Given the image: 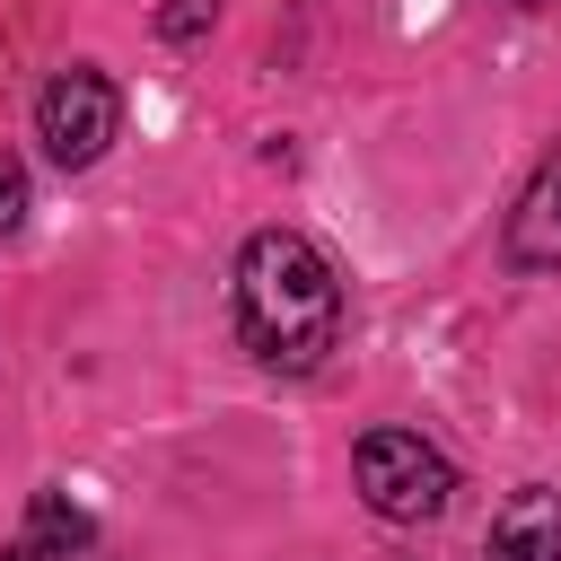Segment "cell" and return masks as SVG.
I'll list each match as a JSON object with an SVG mask.
<instances>
[{"label": "cell", "mask_w": 561, "mask_h": 561, "mask_svg": "<svg viewBox=\"0 0 561 561\" xmlns=\"http://www.w3.org/2000/svg\"><path fill=\"white\" fill-rule=\"evenodd\" d=\"M237 342L280 377H316L342 351V272L307 228H254L237 245Z\"/></svg>", "instance_id": "obj_1"}, {"label": "cell", "mask_w": 561, "mask_h": 561, "mask_svg": "<svg viewBox=\"0 0 561 561\" xmlns=\"http://www.w3.org/2000/svg\"><path fill=\"white\" fill-rule=\"evenodd\" d=\"M351 482H359L368 517H386V526H430L456 500V465L421 430H403V421H386V430H368L351 447Z\"/></svg>", "instance_id": "obj_2"}, {"label": "cell", "mask_w": 561, "mask_h": 561, "mask_svg": "<svg viewBox=\"0 0 561 561\" xmlns=\"http://www.w3.org/2000/svg\"><path fill=\"white\" fill-rule=\"evenodd\" d=\"M114 131H123V88H114L96 61H70V70L44 79V96H35V140H44V158H53L61 175L96 167V158L114 149Z\"/></svg>", "instance_id": "obj_3"}, {"label": "cell", "mask_w": 561, "mask_h": 561, "mask_svg": "<svg viewBox=\"0 0 561 561\" xmlns=\"http://www.w3.org/2000/svg\"><path fill=\"white\" fill-rule=\"evenodd\" d=\"M500 254H508V272H561V140L526 175V193H517V210L500 228Z\"/></svg>", "instance_id": "obj_4"}, {"label": "cell", "mask_w": 561, "mask_h": 561, "mask_svg": "<svg viewBox=\"0 0 561 561\" xmlns=\"http://www.w3.org/2000/svg\"><path fill=\"white\" fill-rule=\"evenodd\" d=\"M491 561H561V491L552 482H526L500 500L491 517Z\"/></svg>", "instance_id": "obj_5"}, {"label": "cell", "mask_w": 561, "mask_h": 561, "mask_svg": "<svg viewBox=\"0 0 561 561\" xmlns=\"http://www.w3.org/2000/svg\"><path fill=\"white\" fill-rule=\"evenodd\" d=\"M26 543H35L44 561H70V552L96 543V517H88L70 491H35V500H26Z\"/></svg>", "instance_id": "obj_6"}, {"label": "cell", "mask_w": 561, "mask_h": 561, "mask_svg": "<svg viewBox=\"0 0 561 561\" xmlns=\"http://www.w3.org/2000/svg\"><path fill=\"white\" fill-rule=\"evenodd\" d=\"M210 18H219V0H158V35L167 44H202Z\"/></svg>", "instance_id": "obj_7"}, {"label": "cell", "mask_w": 561, "mask_h": 561, "mask_svg": "<svg viewBox=\"0 0 561 561\" xmlns=\"http://www.w3.org/2000/svg\"><path fill=\"white\" fill-rule=\"evenodd\" d=\"M26 210H35V193H26V158H18V149H0V237H18V228H26Z\"/></svg>", "instance_id": "obj_8"}, {"label": "cell", "mask_w": 561, "mask_h": 561, "mask_svg": "<svg viewBox=\"0 0 561 561\" xmlns=\"http://www.w3.org/2000/svg\"><path fill=\"white\" fill-rule=\"evenodd\" d=\"M0 561H44V552H35V543H26V535H18V543H9V552H0Z\"/></svg>", "instance_id": "obj_9"}, {"label": "cell", "mask_w": 561, "mask_h": 561, "mask_svg": "<svg viewBox=\"0 0 561 561\" xmlns=\"http://www.w3.org/2000/svg\"><path fill=\"white\" fill-rule=\"evenodd\" d=\"M517 9H552V0H517Z\"/></svg>", "instance_id": "obj_10"}]
</instances>
